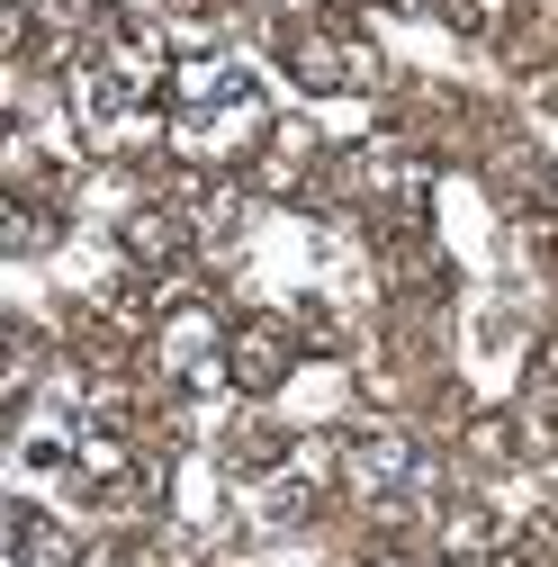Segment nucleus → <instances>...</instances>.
Returning a JSON list of instances; mask_svg holds the SVG:
<instances>
[{"mask_svg": "<svg viewBox=\"0 0 558 567\" xmlns=\"http://www.w3.org/2000/svg\"><path fill=\"white\" fill-rule=\"evenodd\" d=\"M172 73H180V63L163 54V28L117 19V28H108V45H100L91 63H73V117H82V135H91V145H126L135 126L154 135L145 100H163V91H172Z\"/></svg>", "mask_w": 558, "mask_h": 567, "instance_id": "obj_1", "label": "nucleus"}, {"mask_svg": "<svg viewBox=\"0 0 558 567\" xmlns=\"http://www.w3.org/2000/svg\"><path fill=\"white\" fill-rule=\"evenodd\" d=\"M342 486H352L361 505H379V514H405V505L433 495V451L414 433H396V423H370V433L342 442Z\"/></svg>", "mask_w": 558, "mask_h": 567, "instance_id": "obj_2", "label": "nucleus"}, {"mask_svg": "<svg viewBox=\"0 0 558 567\" xmlns=\"http://www.w3.org/2000/svg\"><path fill=\"white\" fill-rule=\"evenodd\" d=\"M226 342H235V333L217 324V307L180 298V307H163V316H154V370H163L172 388H189V396H217V388H235Z\"/></svg>", "mask_w": 558, "mask_h": 567, "instance_id": "obj_3", "label": "nucleus"}, {"mask_svg": "<svg viewBox=\"0 0 558 567\" xmlns=\"http://www.w3.org/2000/svg\"><path fill=\"white\" fill-rule=\"evenodd\" d=\"M270 135H279V126H270V100H261V91L172 117V145H180L189 163H244V154H261V145H270Z\"/></svg>", "mask_w": 558, "mask_h": 567, "instance_id": "obj_4", "label": "nucleus"}, {"mask_svg": "<svg viewBox=\"0 0 558 567\" xmlns=\"http://www.w3.org/2000/svg\"><path fill=\"white\" fill-rule=\"evenodd\" d=\"M289 73H298L307 91H370L388 63H379V45H370V37H342V28H298V37H289Z\"/></svg>", "mask_w": 558, "mask_h": 567, "instance_id": "obj_5", "label": "nucleus"}, {"mask_svg": "<svg viewBox=\"0 0 558 567\" xmlns=\"http://www.w3.org/2000/svg\"><path fill=\"white\" fill-rule=\"evenodd\" d=\"M289 361H298V333L279 324V316H244L235 342H226V370H235L244 396H270L279 379H289Z\"/></svg>", "mask_w": 558, "mask_h": 567, "instance_id": "obj_6", "label": "nucleus"}, {"mask_svg": "<svg viewBox=\"0 0 558 567\" xmlns=\"http://www.w3.org/2000/svg\"><path fill=\"white\" fill-rule=\"evenodd\" d=\"M0 567H82V558H73V532L54 514L10 505V523H0Z\"/></svg>", "mask_w": 558, "mask_h": 567, "instance_id": "obj_7", "label": "nucleus"}, {"mask_svg": "<svg viewBox=\"0 0 558 567\" xmlns=\"http://www.w3.org/2000/svg\"><path fill=\"white\" fill-rule=\"evenodd\" d=\"M117 244H126V261H145V270H172V261L198 244V226H189V207H135V217L117 226Z\"/></svg>", "mask_w": 558, "mask_h": 567, "instance_id": "obj_8", "label": "nucleus"}, {"mask_svg": "<svg viewBox=\"0 0 558 567\" xmlns=\"http://www.w3.org/2000/svg\"><path fill=\"white\" fill-rule=\"evenodd\" d=\"M117 28L108 0H37V10H19V37H45L54 54H73V37H100Z\"/></svg>", "mask_w": 558, "mask_h": 567, "instance_id": "obj_9", "label": "nucleus"}, {"mask_svg": "<svg viewBox=\"0 0 558 567\" xmlns=\"http://www.w3.org/2000/svg\"><path fill=\"white\" fill-rule=\"evenodd\" d=\"M244 91H252V82L235 73L226 54H189L180 73H172V109H180V117H189V109H217V100H244Z\"/></svg>", "mask_w": 558, "mask_h": 567, "instance_id": "obj_10", "label": "nucleus"}, {"mask_svg": "<svg viewBox=\"0 0 558 567\" xmlns=\"http://www.w3.org/2000/svg\"><path fill=\"white\" fill-rule=\"evenodd\" d=\"M307 163H316V135H307V126H279V135H270V154H261V189H289Z\"/></svg>", "mask_w": 558, "mask_h": 567, "instance_id": "obj_11", "label": "nucleus"}, {"mask_svg": "<svg viewBox=\"0 0 558 567\" xmlns=\"http://www.w3.org/2000/svg\"><path fill=\"white\" fill-rule=\"evenodd\" d=\"M189 226H198V244H244V198L235 189H207L189 207Z\"/></svg>", "mask_w": 558, "mask_h": 567, "instance_id": "obj_12", "label": "nucleus"}, {"mask_svg": "<svg viewBox=\"0 0 558 567\" xmlns=\"http://www.w3.org/2000/svg\"><path fill=\"white\" fill-rule=\"evenodd\" d=\"M198 558H207V540H198V532H180V523H172V532H154L145 549H135V567H198Z\"/></svg>", "mask_w": 558, "mask_h": 567, "instance_id": "obj_13", "label": "nucleus"}, {"mask_svg": "<svg viewBox=\"0 0 558 567\" xmlns=\"http://www.w3.org/2000/svg\"><path fill=\"white\" fill-rule=\"evenodd\" d=\"M10 244H19V252H37V244H54V217H45V207H19V226H10Z\"/></svg>", "mask_w": 558, "mask_h": 567, "instance_id": "obj_14", "label": "nucleus"}, {"mask_svg": "<svg viewBox=\"0 0 558 567\" xmlns=\"http://www.w3.org/2000/svg\"><path fill=\"white\" fill-rule=\"evenodd\" d=\"M531 388H540V396H558V333L540 342V361H531Z\"/></svg>", "mask_w": 558, "mask_h": 567, "instance_id": "obj_15", "label": "nucleus"}, {"mask_svg": "<svg viewBox=\"0 0 558 567\" xmlns=\"http://www.w3.org/2000/svg\"><path fill=\"white\" fill-rule=\"evenodd\" d=\"M82 567H135V558H117V549H100V558H82Z\"/></svg>", "mask_w": 558, "mask_h": 567, "instance_id": "obj_16", "label": "nucleus"}, {"mask_svg": "<svg viewBox=\"0 0 558 567\" xmlns=\"http://www.w3.org/2000/svg\"><path fill=\"white\" fill-rule=\"evenodd\" d=\"M388 10H424V0H388Z\"/></svg>", "mask_w": 558, "mask_h": 567, "instance_id": "obj_17", "label": "nucleus"}]
</instances>
